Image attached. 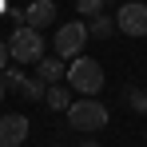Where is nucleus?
<instances>
[{
	"instance_id": "2",
	"label": "nucleus",
	"mask_w": 147,
	"mask_h": 147,
	"mask_svg": "<svg viewBox=\"0 0 147 147\" xmlns=\"http://www.w3.org/2000/svg\"><path fill=\"white\" fill-rule=\"evenodd\" d=\"M8 52H12L16 64H40V60H44V36H40V28H32V24L12 28Z\"/></svg>"
},
{
	"instance_id": "15",
	"label": "nucleus",
	"mask_w": 147,
	"mask_h": 147,
	"mask_svg": "<svg viewBox=\"0 0 147 147\" xmlns=\"http://www.w3.org/2000/svg\"><path fill=\"white\" fill-rule=\"evenodd\" d=\"M80 147H99V143H96V139H84V143H80Z\"/></svg>"
},
{
	"instance_id": "16",
	"label": "nucleus",
	"mask_w": 147,
	"mask_h": 147,
	"mask_svg": "<svg viewBox=\"0 0 147 147\" xmlns=\"http://www.w3.org/2000/svg\"><path fill=\"white\" fill-rule=\"evenodd\" d=\"M143 92H147V88H143Z\"/></svg>"
},
{
	"instance_id": "7",
	"label": "nucleus",
	"mask_w": 147,
	"mask_h": 147,
	"mask_svg": "<svg viewBox=\"0 0 147 147\" xmlns=\"http://www.w3.org/2000/svg\"><path fill=\"white\" fill-rule=\"evenodd\" d=\"M24 24H32V28H44L48 24H56V0H32L24 8Z\"/></svg>"
},
{
	"instance_id": "9",
	"label": "nucleus",
	"mask_w": 147,
	"mask_h": 147,
	"mask_svg": "<svg viewBox=\"0 0 147 147\" xmlns=\"http://www.w3.org/2000/svg\"><path fill=\"white\" fill-rule=\"evenodd\" d=\"M44 103H48L52 111H68V107H72V92H68L64 84H52L48 92H44Z\"/></svg>"
},
{
	"instance_id": "12",
	"label": "nucleus",
	"mask_w": 147,
	"mask_h": 147,
	"mask_svg": "<svg viewBox=\"0 0 147 147\" xmlns=\"http://www.w3.org/2000/svg\"><path fill=\"white\" fill-rule=\"evenodd\" d=\"M127 107H131V111H147V92L127 88Z\"/></svg>"
},
{
	"instance_id": "3",
	"label": "nucleus",
	"mask_w": 147,
	"mask_h": 147,
	"mask_svg": "<svg viewBox=\"0 0 147 147\" xmlns=\"http://www.w3.org/2000/svg\"><path fill=\"white\" fill-rule=\"evenodd\" d=\"M68 123L76 131H99V127H107V107L96 96H84L68 107Z\"/></svg>"
},
{
	"instance_id": "10",
	"label": "nucleus",
	"mask_w": 147,
	"mask_h": 147,
	"mask_svg": "<svg viewBox=\"0 0 147 147\" xmlns=\"http://www.w3.org/2000/svg\"><path fill=\"white\" fill-rule=\"evenodd\" d=\"M88 32H92V40H107V36H115V20L107 12H99V16L88 20Z\"/></svg>"
},
{
	"instance_id": "5",
	"label": "nucleus",
	"mask_w": 147,
	"mask_h": 147,
	"mask_svg": "<svg viewBox=\"0 0 147 147\" xmlns=\"http://www.w3.org/2000/svg\"><path fill=\"white\" fill-rule=\"evenodd\" d=\"M115 28L127 32V36H135V40H143V36H147V4L127 0V4L119 8V16H115Z\"/></svg>"
},
{
	"instance_id": "17",
	"label": "nucleus",
	"mask_w": 147,
	"mask_h": 147,
	"mask_svg": "<svg viewBox=\"0 0 147 147\" xmlns=\"http://www.w3.org/2000/svg\"><path fill=\"white\" fill-rule=\"evenodd\" d=\"M56 147H60V143H56Z\"/></svg>"
},
{
	"instance_id": "4",
	"label": "nucleus",
	"mask_w": 147,
	"mask_h": 147,
	"mask_svg": "<svg viewBox=\"0 0 147 147\" xmlns=\"http://www.w3.org/2000/svg\"><path fill=\"white\" fill-rule=\"evenodd\" d=\"M92 40V32L84 20H72V24H64L56 32V56H64V60H76V56H84V44Z\"/></svg>"
},
{
	"instance_id": "13",
	"label": "nucleus",
	"mask_w": 147,
	"mask_h": 147,
	"mask_svg": "<svg viewBox=\"0 0 147 147\" xmlns=\"http://www.w3.org/2000/svg\"><path fill=\"white\" fill-rule=\"evenodd\" d=\"M12 60V52H8V40H0V72H4V64Z\"/></svg>"
},
{
	"instance_id": "1",
	"label": "nucleus",
	"mask_w": 147,
	"mask_h": 147,
	"mask_svg": "<svg viewBox=\"0 0 147 147\" xmlns=\"http://www.w3.org/2000/svg\"><path fill=\"white\" fill-rule=\"evenodd\" d=\"M103 64L92 60V56H76L72 64H68V84H72V92L80 96H96L99 88H103Z\"/></svg>"
},
{
	"instance_id": "6",
	"label": "nucleus",
	"mask_w": 147,
	"mask_h": 147,
	"mask_svg": "<svg viewBox=\"0 0 147 147\" xmlns=\"http://www.w3.org/2000/svg\"><path fill=\"white\" fill-rule=\"evenodd\" d=\"M28 139V115H4L0 119V147H20Z\"/></svg>"
},
{
	"instance_id": "8",
	"label": "nucleus",
	"mask_w": 147,
	"mask_h": 147,
	"mask_svg": "<svg viewBox=\"0 0 147 147\" xmlns=\"http://www.w3.org/2000/svg\"><path fill=\"white\" fill-rule=\"evenodd\" d=\"M36 80L52 88V84H60V80H68V64H64V56H44L40 64H36Z\"/></svg>"
},
{
	"instance_id": "11",
	"label": "nucleus",
	"mask_w": 147,
	"mask_h": 147,
	"mask_svg": "<svg viewBox=\"0 0 147 147\" xmlns=\"http://www.w3.org/2000/svg\"><path fill=\"white\" fill-rule=\"evenodd\" d=\"M76 12L92 20V16H99V12H103V0H76Z\"/></svg>"
},
{
	"instance_id": "14",
	"label": "nucleus",
	"mask_w": 147,
	"mask_h": 147,
	"mask_svg": "<svg viewBox=\"0 0 147 147\" xmlns=\"http://www.w3.org/2000/svg\"><path fill=\"white\" fill-rule=\"evenodd\" d=\"M4 92H8V84H4V72H0V99H4Z\"/></svg>"
}]
</instances>
